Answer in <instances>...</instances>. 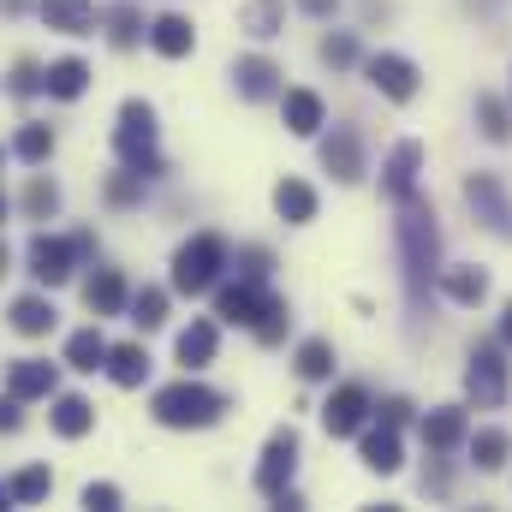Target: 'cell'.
Listing matches in <instances>:
<instances>
[{
	"mask_svg": "<svg viewBox=\"0 0 512 512\" xmlns=\"http://www.w3.org/2000/svg\"><path fill=\"white\" fill-rule=\"evenodd\" d=\"M221 268H227V239H221V233H191V239L173 251V292H185V298L215 292Z\"/></svg>",
	"mask_w": 512,
	"mask_h": 512,
	"instance_id": "4",
	"label": "cell"
},
{
	"mask_svg": "<svg viewBox=\"0 0 512 512\" xmlns=\"http://www.w3.org/2000/svg\"><path fill=\"white\" fill-rule=\"evenodd\" d=\"M501 340L512 346V304H507V316H501Z\"/></svg>",
	"mask_w": 512,
	"mask_h": 512,
	"instance_id": "50",
	"label": "cell"
},
{
	"mask_svg": "<svg viewBox=\"0 0 512 512\" xmlns=\"http://www.w3.org/2000/svg\"><path fill=\"white\" fill-rule=\"evenodd\" d=\"M280 18H286L280 0H245L239 6V30L245 36H280Z\"/></svg>",
	"mask_w": 512,
	"mask_h": 512,
	"instance_id": "33",
	"label": "cell"
},
{
	"mask_svg": "<svg viewBox=\"0 0 512 512\" xmlns=\"http://www.w3.org/2000/svg\"><path fill=\"white\" fill-rule=\"evenodd\" d=\"M36 18L60 36H96V24H102V12L90 0H36Z\"/></svg>",
	"mask_w": 512,
	"mask_h": 512,
	"instance_id": "14",
	"label": "cell"
},
{
	"mask_svg": "<svg viewBox=\"0 0 512 512\" xmlns=\"http://www.w3.org/2000/svg\"><path fill=\"white\" fill-rule=\"evenodd\" d=\"M0 221H6V197H0Z\"/></svg>",
	"mask_w": 512,
	"mask_h": 512,
	"instance_id": "53",
	"label": "cell"
},
{
	"mask_svg": "<svg viewBox=\"0 0 512 512\" xmlns=\"http://www.w3.org/2000/svg\"><path fill=\"white\" fill-rule=\"evenodd\" d=\"M215 346H221V328L203 316V322H191V328L179 334V346H173V352H179V364H185V370H203V364L215 358Z\"/></svg>",
	"mask_w": 512,
	"mask_h": 512,
	"instance_id": "25",
	"label": "cell"
},
{
	"mask_svg": "<svg viewBox=\"0 0 512 512\" xmlns=\"http://www.w3.org/2000/svg\"><path fill=\"white\" fill-rule=\"evenodd\" d=\"M364 78L382 90L387 102H411L417 84H423V72H417L405 54H370V60H364Z\"/></svg>",
	"mask_w": 512,
	"mask_h": 512,
	"instance_id": "9",
	"label": "cell"
},
{
	"mask_svg": "<svg viewBox=\"0 0 512 512\" xmlns=\"http://www.w3.org/2000/svg\"><path fill=\"white\" fill-rule=\"evenodd\" d=\"M286 322H292V316H286V304H280V298H268V310L256 316L251 328H256V340H262V346H280V340H286Z\"/></svg>",
	"mask_w": 512,
	"mask_h": 512,
	"instance_id": "39",
	"label": "cell"
},
{
	"mask_svg": "<svg viewBox=\"0 0 512 512\" xmlns=\"http://www.w3.org/2000/svg\"><path fill=\"white\" fill-rule=\"evenodd\" d=\"M298 6H304L310 18H334V6H340V0H298Z\"/></svg>",
	"mask_w": 512,
	"mask_h": 512,
	"instance_id": "47",
	"label": "cell"
},
{
	"mask_svg": "<svg viewBox=\"0 0 512 512\" xmlns=\"http://www.w3.org/2000/svg\"><path fill=\"white\" fill-rule=\"evenodd\" d=\"M364 417H370V393L358 382H346V387H334L328 393V405H322V429L340 441V435H358L364 429Z\"/></svg>",
	"mask_w": 512,
	"mask_h": 512,
	"instance_id": "11",
	"label": "cell"
},
{
	"mask_svg": "<svg viewBox=\"0 0 512 512\" xmlns=\"http://www.w3.org/2000/svg\"><path fill=\"white\" fill-rule=\"evenodd\" d=\"M477 126L489 143H507L512 137V108L507 102H495V96H477Z\"/></svg>",
	"mask_w": 512,
	"mask_h": 512,
	"instance_id": "38",
	"label": "cell"
},
{
	"mask_svg": "<svg viewBox=\"0 0 512 512\" xmlns=\"http://www.w3.org/2000/svg\"><path fill=\"white\" fill-rule=\"evenodd\" d=\"M131 322L149 334V328H161L167 322V292L161 286H143V292H131Z\"/></svg>",
	"mask_w": 512,
	"mask_h": 512,
	"instance_id": "36",
	"label": "cell"
},
{
	"mask_svg": "<svg viewBox=\"0 0 512 512\" xmlns=\"http://www.w3.org/2000/svg\"><path fill=\"white\" fill-rule=\"evenodd\" d=\"M274 209H280V221L304 227V221H316V191H310L304 179H280V185H274Z\"/></svg>",
	"mask_w": 512,
	"mask_h": 512,
	"instance_id": "26",
	"label": "cell"
},
{
	"mask_svg": "<svg viewBox=\"0 0 512 512\" xmlns=\"http://www.w3.org/2000/svg\"><path fill=\"white\" fill-rule=\"evenodd\" d=\"M102 24H108V42H114V48H137V42L149 36L137 6H114V12H102Z\"/></svg>",
	"mask_w": 512,
	"mask_h": 512,
	"instance_id": "35",
	"label": "cell"
},
{
	"mask_svg": "<svg viewBox=\"0 0 512 512\" xmlns=\"http://www.w3.org/2000/svg\"><path fill=\"white\" fill-rule=\"evenodd\" d=\"M322 167L340 179V185H358L364 179V143L352 126H334V137H322Z\"/></svg>",
	"mask_w": 512,
	"mask_h": 512,
	"instance_id": "13",
	"label": "cell"
},
{
	"mask_svg": "<svg viewBox=\"0 0 512 512\" xmlns=\"http://www.w3.org/2000/svg\"><path fill=\"white\" fill-rule=\"evenodd\" d=\"M42 72H48V66L18 60V66H12V78H6V96H36V90H42Z\"/></svg>",
	"mask_w": 512,
	"mask_h": 512,
	"instance_id": "42",
	"label": "cell"
},
{
	"mask_svg": "<svg viewBox=\"0 0 512 512\" xmlns=\"http://www.w3.org/2000/svg\"><path fill=\"white\" fill-rule=\"evenodd\" d=\"M149 48H155L161 60H185V54L197 48V30H191V18H185V12H161V18L149 24Z\"/></svg>",
	"mask_w": 512,
	"mask_h": 512,
	"instance_id": "16",
	"label": "cell"
},
{
	"mask_svg": "<svg viewBox=\"0 0 512 512\" xmlns=\"http://www.w3.org/2000/svg\"><path fill=\"white\" fill-rule=\"evenodd\" d=\"M280 108H286V131L292 137H316L322 131V96L316 90H286Z\"/></svg>",
	"mask_w": 512,
	"mask_h": 512,
	"instance_id": "27",
	"label": "cell"
},
{
	"mask_svg": "<svg viewBox=\"0 0 512 512\" xmlns=\"http://www.w3.org/2000/svg\"><path fill=\"white\" fill-rule=\"evenodd\" d=\"M24 262H30L36 286H66V280H72V268H78V251H72V239L36 233V239L24 245Z\"/></svg>",
	"mask_w": 512,
	"mask_h": 512,
	"instance_id": "8",
	"label": "cell"
},
{
	"mask_svg": "<svg viewBox=\"0 0 512 512\" xmlns=\"http://www.w3.org/2000/svg\"><path fill=\"white\" fill-rule=\"evenodd\" d=\"M48 489H54V471H48V465H24V471L6 483L12 507H36V501H48Z\"/></svg>",
	"mask_w": 512,
	"mask_h": 512,
	"instance_id": "30",
	"label": "cell"
},
{
	"mask_svg": "<svg viewBox=\"0 0 512 512\" xmlns=\"http://www.w3.org/2000/svg\"><path fill=\"white\" fill-rule=\"evenodd\" d=\"M12 155L24 161V167H42L48 155H54V126H18V137H12Z\"/></svg>",
	"mask_w": 512,
	"mask_h": 512,
	"instance_id": "32",
	"label": "cell"
},
{
	"mask_svg": "<svg viewBox=\"0 0 512 512\" xmlns=\"http://www.w3.org/2000/svg\"><path fill=\"white\" fill-rule=\"evenodd\" d=\"M471 459H477V471H501L512 459V435L507 429H477L471 435Z\"/></svg>",
	"mask_w": 512,
	"mask_h": 512,
	"instance_id": "31",
	"label": "cell"
},
{
	"mask_svg": "<svg viewBox=\"0 0 512 512\" xmlns=\"http://www.w3.org/2000/svg\"><path fill=\"white\" fill-rule=\"evenodd\" d=\"M149 411H155V423L161 429H209V423H221L227 417V393H215V387L203 382H167L155 399H149Z\"/></svg>",
	"mask_w": 512,
	"mask_h": 512,
	"instance_id": "2",
	"label": "cell"
},
{
	"mask_svg": "<svg viewBox=\"0 0 512 512\" xmlns=\"http://www.w3.org/2000/svg\"><path fill=\"white\" fill-rule=\"evenodd\" d=\"M84 507L90 512H114L120 507V489H114V483H90V489H84Z\"/></svg>",
	"mask_w": 512,
	"mask_h": 512,
	"instance_id": "44",
	"label": "cell"
},
{
	"mask_svg": "<svg viewBox=\"0 0 512 512\" xmlns=\"http://www.w3.org/2000/svg\"><path fill=\"white\" fill-rule=\"evenodd\" d=\"M292 471H298V429H292V423H280V429L268 435V447H262L256 495H262V501H280V495L292 489Z\"/></svg>",
	"mask_w": 512,
	"mask_h": 512,
	"instance_id": "5",
	"label": "cell"
},
{
	"mask_svg": "<svg viewBox=\"0 0 512 512\" xmlns=\"http://www.w3.org/2000/svg\"><path fill=\"white\" fill-rule=\"evenodd\" d=\"M0 507H12V495H6V483H0Z\"/></svg>",
	"mask_w": 512,
	"mask_h": 512,
	"instance_id": "51",
	"label": "cell"
},
{
	"mask_svg": "<svg viewBox=\"0 0 512 512\" xmlns=\"http://www.w3.org/2000/svg\"><path fill=\"white\" fill-rule=\"evenodd\" d=\"M24 6H36V0H0V12H6V18H18Z\"/></svg>",
	"mask_w": 512,
	"mask_h": 512,
	"instance_id": "49",
	"label": "cell"
},
{
	"mask_svg": "<svg viewBox=\"0 0 512 512\" xmlns=\"http://www.w3.org/2000/svg\"><path fill=\"white\" fill-rule=\"evenodd\" d=\"M399 256H405V286H411V304L423 310L429 280L441 274V227H435V209H429L417 191L399 203Z\"/></svg>",
	"mask_w": 512,
	"mask_h": 512,
	"instance_id": "1",
	"label": "cell"
},
{
	"mask_svg": "<svg viewBox=\"0 0 512 512\" xmlns=\"http://www.w3.org/2000/svg\"><path fill=\"white\" fill-rule=\"evenodd\" d=\"M84 304H90L96 316H120V310L131 304L126 274H120V268H96V274L84 280Z\"/></svg>",
	"mask_w": 512,
	"mask_h": 512,
	"instance_id": "21",
	"label": "cell"
},
{
	"mask_svg": "<svg viewBox=\"0 0 512 512\" xmlns=\"http://www.w3.org/2000/svg\"><path fill=\"white\" fill-rule=\"evenodd\" d=\"M417 173H423V143L405 137V143H393V155L382 161V191L393 203H405V197L417 191Z\"/></svg>",
	"mask_w": 512,
	"mask_h": 512,
	"instance_id": "12",
	"label": "cell"
},
{
	"mask_svg": "<svg viewBox=\"0 0 512 512\" xmlns=\"http://www.w3.org/2000/svg\"><path fill=\"white\" fill-rule=\"evenodd\" d=\"M54 364H42V358H18L12 370H6V393L24 405V399H54Z\"/></svg>",
	"mask_w": 512,
	"mask_h": 512,
	"instance_id": "18",
	"label": "cell"
},
{
	"mask_svg": "<svg viewBox=\"0 0 512 512\" xmlns=\"http://www.w3.org/2000/svg\"><path fill=\"white\" fill-rule=\"evenodd\" d=\"M268 298H274V292H268V280H245V274H239L233 286H221V292H215V316H221V322L251 328L256 316L268 310Z\"/></svg>",
	"mask_w": 512,
	"mask_h": 512,
	"instance_id": "10",
	"label": "cell"
},
{
	"mask_svg": "<svg viewBox=\"0 0 512 512\" xmlns=\"http://www.w3.org/2000/svg\"><path fill=\"white\" fill-rule=\"evenodd\" d=\"M48 423H54V435L78 441V435H90V429H96V405H90L84 393H60V399H54V411H48Z\"/></svg>",
	"mask_w": 512,
	"mask_h": 512,
	"instance_id": "23",
	"label": "cell"
},
{
	"mask_svg": "<svg viewBox=\"0 0 512 512\" xmlns=\"http://www.w3.org/2000/svg\"><path fill=\"white\" fill-rule=\"evenodd\" d=\"M72 251H78V262L96 256V233H72Z\"/></svg>",
	"mask_w": 512,
	"mask_h": 512,
	"instance_id": "48",
	"label": "cell"
},
{
	"mask_svg": "<svg viewBox=\"0 0 512 512\" xmlns=\"http://www.w3.org/2000/svg\"><path fill=\"white\" fill-rule=\"evenodd\" d=\"M18 423H24V411H18V399L6 393V399H0V435H12Z\"/></svg>",
	"mask_w": 512,
	"mask_h": 512,
	"instance_id": "46",
	"label": "cell"
},
{
	"mask_svg": "<svg viewBox=\"0 0 512 512\" xmlns=\"http://www.w3.org/2000/svg\"><path fill=\"white\" fill-rule=\"evenodd\" d=\"M42 90H48L54 102H78V96L90 90V66H84L78 54H66V60H54V66L42 72Z\"/></svg>",
	"mask_w": 512,
	"mask_h": 512,
	"instance_id": "22",
	"label": "cell"
},
{
	"mask_svg": "<svg viewBox=\"0 0 512 512\" xmlns=\"http://www.w3.org/2000/svg\"><path fill=\"white\" fill-rule=\"evenodd\" d=\"M66 364L84 370V376H96V370L108 364V340H102V328H78V334L66 340Z\"/></svg>",
	"mask_w": 512,
	"mask_h": 512,
	"instance_id": "29",
	"label": "cell"
},
{
	"mask_svg": "<svg viewBox=\"0 0 512 512\" xmlns=\"http://www.w3.org/2000/svg\"><path fill=\"white\" fill-rule=\"evenodd\" d=\"M298 376L304 382H328L334 376V346L328 340H304L298 346Z\"/></svg>",
	"mask_w": 512,
	"mask_h": 512,
	"instance_id": "37",
	"label": "cell"
},
{
	"mask_svg": "<svg viewBox=\"0 0 512 512\" xmlns=\"http://www.w3.org/2000/svg\"><path fill=\"white\" fill-rule=\"evenodd\" d=\"M441 292H447L453 304H483V298H489V274L471 268V262H465V268H441Z\"/></svg>",
	"mask_w": 512,
	"mask_h": 512,
	"instance_id": "28",
	"label": "cell"
},
{
	"mask_svg": "<svg viewBox=\"0 0 512 512\" xmlns=\"http://www.w3.org/2000/svg\"><path fill=\"white\" fill-rule=\"evenodd\" d=\"M114 155H120V167L143 173V179H155V173H161V137H155V108H149V102H137V96H131L126 108H120Z\"/></svg>",
	"mask_w": 512,
	"mask_h": 512,
	"instance_id": "3",
	"label": "cell"
},
{
	"mask_svg": "<svg viewBox=\"0 0 512 512\" xmlns=\"http://www.w3.org/2000/svg\"><path fill=\"white\" fill-rule=\"evenodd\" d=\"M465 203H471V215H477L495 239H512V197L495 173H471V179H465Z\"/></svg>",
	"mask_w": 512,
	"mask_h": 512,
	"instance_id": "7",
	"label": "cell"
},
{
	"mask_svg": "<svg viewBox=\"0 0 512 512\" xmlns=\"http://www.w3.org/2000/svg\"><path fill=\"white\" fill-rule=\"evenodd\" d=\"M108 203H114V209H131V203H143V173H114V179H108Z\"/></svg>",
	"mask_w": 512,
	"mask_h": 512,
	"instance_id": "41",
	"label": "cell"
},
{
	"mask_svg": "<svg viewBox=\"0 0 512 512\" xmlns=\"http://www.w3.org/2000/svg\"><path fill=\"white\" fill-rule=\"evenodd\" d=\"M233 90H239L245 102H268V96H280V66L262 60V54H245V60L233 66Z\"/></svg>",
	"mask_w": 512,
	"mask_h": 512,
	"instance_id": "17",
	"label": "cell"
},
{
	"mask_svg": "<svg viewBox=\"0 0 512 512\" xmlns=\"http://www.w3.org/2000/svg\"><path fill=\"white\" fill-rule=\"evenodd\" d=\"M54 322H60V310H54V298H48V292H24V298H12V328H18L24 340L54 334Z\"/></svg>",
	"mask_w": 512,
	"mask_h": 512,
	"instance_id": "19",
	"label": "cell"
},
{
	"mask_svg": "<svg viewBox=\"0 0 512 512\" xmlns=\"http://www.w3.org/2000/svg\"><path fill=\"white\" fill-rule=\"evenodd\" d=\"M358 459H364L370 471H382V477H393V471L405 465L399 429H393V423H376V429H358Z\"/></svg>",
	"mask_w": 512,
	"mask_h": 512,
	"instance_id": "15",
	"label": "cell"
},
{
	"mask_svg": "<svg viewBox=\"0 0 512 512\" xmlns=\"http://www.w3.org/2000/svg\"><path fill=\"white\" fill-rule=\"evenodd\" d=\"M108 382L114 387H143L149 382V352L137 346V340H126V346H108Z\"/></svg>",
	"mask_w": 512,
	"mask_h": 512,
	"instance_id": "24",
	"label": "cell"
},
{
	"mask_svg": "<svg viewBox=\"0 0 512 512\" xmlns=\"http://www.w3.org/2000/svg\"><path fill=\"white\" fill-rule=\"evenodd\" d=\"M6 262H12V256H6V245H0V274H6Z\"/></svg>",
	"mask_w": 512,
	"mask_h": 512,
	"instance_id": "52",
	"label": "cell"
},
{
	"mask_svg": "<svg viewBox=\"0 0 512 512\" xmlns=\"http://www.w3.org/2000/svg\"><path fill=\"white\" fill-rule=\"evenodd\" d=\"M268 268H274V256L262 251V245H245V251H239V274H245V280H268Z\"/></svg>",
	"mask_w": 512,
	"mask_h": 512,
	"instance_id": "43",
	"label": "cell"
},
{
	"mask_svg": "<svg viewBox=\"0 0 512 512\" xmlns=\"http://www.w3.org/2000/svg\"><path fill=\"white\" fill-rule=\"evenodd\" d=\"M322 60H328V66H352V60H358V36H352V30H328V36H322Z\"/></svg>",
	"mask_w": 512,
	"mask_h": 512,
	"instance_id": "40",
	"label": "cell"
},
{
	"mask_svg": "<svg viewBox=\"0 0 512 512\" xmlns=\"http://www.w3.org/2000/svg\"><path fill=\"white\" fill-rule=\"evenodd\" d=\"M24 215H30V221L60 215V185H54L48 173H30V185H24Z\"/></svg>",
	"mask_w": 512,
	"mask_h": 512,
	"instance_id": "34",
	"label": "cell"
},
{
	"mask_svg": "<svg viewBox=\"0 0 512 512\" xmlns=\"http://www.w3.org/2000/svg\"><path fill=\"white\" fill-rule=\"evenodd\" d=\"M376 417H382V423H393V429H399V423L411 417V399H382V411H376Z\"/></svg>",
	"mask_w": 512,
	"mask_h": 512,
	"instance_id": "45",
	"label": "cell"
},
{
	"mask_svg": "<svg viewBox=\"0 0 512 512\" xmlns=\"http://www.w3.org/2000/svg\"><path fill=\"white\" fill-rule=\"evenodd\" d=\"M465 393L477 399V405H507V393H512V370H507V358H501V346H477L471 352V364H465Z\"/></svg>",
	"mask_w": 512,
	"mask_h": 512,
	"instance_id": "6",
	"label": "cell"
},
{
	"mask_svg": "<svg viewBox=\"0 0 512 512\" xmlns=\"http://www.w3.org/2000/svg\"><path fill=\"white\" fill-rule=\"evenodd\" d=\"M465 435H471V423H465L459 405H435V411L423 417V447H429V453H453Z\"/></svg>",
	"mask_w": 512,
	"mask_h": 512,
	"instance_id": "20",
	"label": "cell"
}]
</instances>
